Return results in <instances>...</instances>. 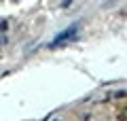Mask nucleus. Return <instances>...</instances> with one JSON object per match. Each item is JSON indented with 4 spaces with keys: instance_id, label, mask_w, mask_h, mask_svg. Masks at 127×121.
<instances>
[{
    "instance_id": "f257e3e1",
    "label": "nucleus",
    "mask_w": 127,
    "mask_h": 121,
    "mask_svg": "<svg viewBox=\"0 0 127 121\" xmlns=\"http://www.w3.org/2000/svg\"><path fill=\"white\" fill-rule=\"evenodd\" d=\"M76 30H78V26H72V28H68L66 32H62V34H57V38L53 40V45H59L62 40H68V38H72V34H76Z\"/></svg>"
}]
</instances>
